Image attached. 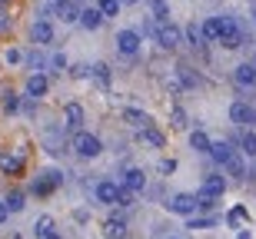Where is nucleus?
Returning a JSON list of instances; mask_svg holds the SVG:
<instances>
[{
    "mask_svg": "<svg viewBox=\"0 0 256 239\" xmlns=\"http://www.w3.org/2000/svg\"><path fill=\"white\" fill-rule=\"evenodd\" d=\"M140 136H143V140H146L150 146H156V150H163V143H166V140H163V133H160V130H153V126L140 130Z\"/></svg>",
    "mask_w": 256,
    "mask_h": 239,
    "instance_id": "nucleus-28",
    "label": "nucleus"
},
{
    "mask_svg": "<svg viewBox=\"0 0 256 239\" xmlns=\"http://www.w3.org/2000/svg\"><path fill=\"white\" fill-rule=\"evenodd\" d=\"M10 7V0H0V10H7Z\"/></svg>",
    "mask_w": 256,
    "mask_h": 239,
    "instance_id": "nucleus-45",
    "label": "nucleus"
},
{
    "mask_svg": "<svg viewBox=\"0 0 256 239\" xmlns=\"http://www.w3.org/2000/svg\"><path fill=\"white\" fill-rule=\"evenodd\" d=\"M34 233H37V239L50 236V233H54V216H40V220L34 223Z\"/></svg>",
    "mask_w": 256,
    "mask_h": 239,
    "instance_id": "nucleus-29",
    "label": "nucleus"
},
{
    "mask_svg": "<svg viewBox=\"0 0 256 239\" xmlns=\"http://www.w3.org/2000/svg\"><path fill=\"white\" fill-rule=\"evenodd\" d=\"M226 173H230V176H236V180H243V176H246V166H243V156H233V160L226 163Z\"/></svg>",
    "mask_w": 256,
    "mask_h": 239,
    "instance_id": "nucleus-31",
    "label": "nucleus"
},
{
    "mask_svg": "<svg viewBox=\"0 0 256 239\" xmlns=\"http://www.w3.org/2000/svg\"><path fill=\"white\" fill-rule=\"evenodd\" d=\"M74 153L80 156V160H96V156L104 153V143H100V136L94 133H74Z\"/></svg>",
    "mask_w": 256,
    "mask_h": 239,
    "instance_id": "nucleus-1",
    "label": "nucleus"
},
{
    "mask_svg": "<svg viewBox=\"0 0 256 239\" xmlns=\"http://www.w3.org/2000/svg\"><path fill=\"white\" fill-rule=\"evenodd\" d=\"M116 190H120V183H114V180H100V183H96V190H94V196H96V203H104V206H114V203H116Z\"/></svg>",
    "mask_w": 256,
    "mask_h": 239,
    "instance_id": "nucleus-11",
    "label": "nucleus"
},
{
    "mask_svg": "<svg viewBox=\"0 0 256 239\" xmlns=\"http://www.w3.org/2000/svg\"><path fill=\"white\" fill-rule=\"evenodd\" d=\"M30 37H34V43H37V47H47V43H54V23H50V20H34Z\"/></svg>",
    "mask_w": 256,
    "mask_h": 239,
    "instance_id": "nucleus-10",
    "label": "nucleus"
},
{
    "mask_svg": "<svg viewBox=\"0 0 256 239\" xmlns=\"http://www.w3.org/2000/svg\"><path fill=\"white\" fill-rule=\"evenodd\" d=\"M170 123H173V130H186V126H190V120H186V110H183V106H173V110H170Z\"/></svg>",
    "mask_w": 256,
    "mask_h": 239,
    "instance_id": "nucleus-27",
    "label": "nucleus"
},
{
    "mask_svg": "<svg viewBox=\"0 0 256 239\" xmlns=\"http://www.w3.org/2000/svg\"><path fill=\"white\" fill-rule=\"evenodd\" d=\"M124 120L130 126H136V130H146V126H150V116L143 113V110H133V106H126V110H124Z\"/></svg>",
    "mask_w": 256,
    "mask_h": 239,
    "instance_id": "nucleus-20",
    "label": "nucleus"
},
{
    "mask_svg": "<svg viewBox=\"0 0 256 239\" xmlns=\"http://www.w3.org/2000/svg\"><path fill=\"white\" fill-rule=\"evenodd\" d=\"M233 83H236V90H253L256 86V63H240L233 70Z\"/></svg>",
    "mask_w": 256,
    "mask_h": 239,
    "instance_id": "nucleus-7",
    "label": "nucleus"
},
{
    "mask_svg": "<svg viewBox=\"0 0 256 239\" xmlns=\"http://www.w3.org/2000/svg\"><path fill=\"white\" fill-rule=\"evenodd\" d=\"M94 77L100 86H110V67L106 63H94Z\"/></svg>",
    "mask_w": 256,
    "mask_h": 239,
    "instance_id": "nucleus-33",
    "label": "nucleus"
},
{
    "mask_svg": "<svg viewBox=\"0 0 256 239\" xmlns=\"http://www.w3.org/2000/svg\"><path fill=\"white\" fill-rule=\"evenodd\" d=\"M153 37H156V43H160L163 50H176L183 43V30L166 20V23H156V33H153Z\"/></svg>",
    "mask_w": 256,
    "mask_h": 239,
    "instance_id": "nucleus-3",
    "label": "nucleus"
},
{
    "mask_svg": "<svg viewBox=\"0 0 256 239\" xmlns=\"http://www.w3.org/2000/svg\"><path fill=\"white\" fill-rule=\"evenodd\" d=\"M7 216H10V210H7V203L0 200V226H4V223H7Z\"/></svg>",
    "mask_w": 256,
    "mask_h": 239,
    "instance_id": "nucleus-42",
    "label": "nucleus"
},
{
    "mask_svg": "<svg viewBox=\"0 0 256 239\" xmlns=\"http://www.w3.org/2000/svg\"><path fill=\"white\" fill-rule=\"evenodd\" d=\"M47 90H50L47 73H30V77H27V96H30V100H40V96H47Z\"/></svg>",
    "mask_w": 256,
    "mask_h": 239,
    "instance_id": "nucleus-12",
    "label": "nucleus"
},
{
    "mask_svg": "<svg viewBox=\"0 0 256 239\" xmlns=\"http://www.w3.org/2000/svg\"><path fill=\"white\" fill-rule=\"evenodd\" d=\"M0 60H4V63H7V67H17L20 60H24V53H20L17 47H10V50H7V53H4V57H0Z\"/></svg>",
    "mask_w": 256,
    "mask_h": 239,
    "instance_id": "nucleus-35",
    "label": "nucleus"
},
{
    "mask_svg": "<svg viewBox=\"0 0 256 239\" xmlns=\"http://www.w3.org/2000/svg\"><path fill=\"white\" fill-rule=\"evenodd\" d=\"M80 10H84V7H76L74 0H57V3H54V13H57L64 23H74V20H80Z\"/></svg>",
    "mask_w": 256,
    "mask_h": 239,
    "instance_id": "nucleus-15",
    "label": "nucleus"
},
{
    "mask_svg": "<svg viewBox=\"0 0 256 239\" xmlns=\"http://www.w3.org/2000/svg\"><path fill=\"white\" fill-rule=\"evenodd\" d=\"M0 173H7V176H17V173H24V150H17L14 156H10V153L0 156Z\"/></svg>",
    "mask_w": 256,
    "mask_h": 239,
    "instance_id": "nucleus-16",
    "label": "nucleus"
},
{
    "mask_svg": "<svg viewBox=\"0 0 256 239\" xmlns=\"http://www.w3.org/2000/svg\"><path fill=\"white\" fill-rule=\"evenodd\" d=\"M0 70H4V60H0Z\"/></svg>",
    "mask_w": 256,
    "mask_h": 239,
    "instance_id": "nucleus-48",
    "label": "nucleus"
},
{
    "mask_svg": "<svg viewBox=\"0 0 256 239\" xmlns=\"http://www.w3.org/2000/svg\"><path fill=\"white\" fill-rule=\"evenodd\" d=\"M170 239H183V236H170Z\"/></svg>",
    "mask_w": 256,
    "mask_h": 239,
    "instance_id": "nucleus-46",
    "label": "nucleus"
},
{
    "mask_svg": "<svg viewBox=\"0 0 256 239\" xmlns=\"http://www.w3.org/2000/svg\"><path fill=\"white\" fill-rule=\"evenodd\" d=\"M30 67H34V73H44V67H47V63H44V57H40L37 50L30 53Z\"/></svg>",
    "mask_w": 256,
    "mask_h": 239,
    "instance_id": "nucleus-40",
    "label": "nucleus"
},
{
    "mask_svg": "<svg viewBox=\"0 0 256 239\" xmlns=\"http://www.w3.org/2000/svg\"><path fill=\"white\" fill-rule=\"evenodd\" d=\"M10 30H14V17H10V10H0V37H7Z\"/></svg>",
    "mask_w": 256,
    "mask_h": 239,
    "instance_id": "nucleus-34",
    "label": "nucleus"
},
{
    "mask_svg": "<svg viewBox=\"0 0 256 239\" xmlns=\"http://www.w3.org/2000/svg\"><path fill=\"white\" fill-rule=\"evenodd\" d=\"M236 239H253V236H250V233H246V230H243V233H240V236H236Z\"/></svg>",
    "mask_w": 256,
    "mask_h": 239,
    "instance_id": "nucleus-44",
    "label": "nucleus"
},
{
    "mask_svg": "<svg viewBox=\"0 0 256 239\" xmlns=\"http://www.w3.org/2000/svg\"><path fill=\"white\" fill-rule=\"evenodd\" d=\"M140 43H143V37L136 30H120V33H116V50H120L124 57H136V53H140Z\"/></svg>",
    "mask_w": 256,
    "mask_h": 239,
    "instance_id": "nucleus-5",
    "label": "nucleus"
},
{
    "mask_svg": "<svg viewBox=\"0 0 256 239\" xmlns=\"http://www.w3.org/2000/svg\"><path fill=\"white\" fill-rule=\"evenodd\" d=\"M216 43H220V47H226V50H240L243 43H246V33L240 30V23L233 17H223V33H220Z\"/></svg>",
    "mask_w": 256,
    "mask_h": 239,
    "instance_id": "nucleus-2",
    "label": "nucleus"
},
{
    "mask_svg": "<svg viewBox=\"0 0 256 239\" xmlns=\"http://www.w3.org/2000/svg\"><path fill=\"white\" fill-rule=\"evenodd\" d=\"M96 7H100V13L106 20V17H116L120 13V0H96Z\"/></svg>",
    "mask_w": 256,
    "mask_h": 239,
    "instance_id": "nucleus-30",
    "label": "nucleus"
},
{
    "mask_svg": "<svg viewBox=\"0 0 256 239\" xmlns=\"http://www.w3.org/2000/svg\"><path fill=\"white\" fill-rule=\"evenodd\" d=\"M4 203H7V210H10V213H20L24 206H27V196L14 190V193H7V196H4Z\"/></svg>",
    "mask_w": 256,
    "mask_h": 239,
    "instance_id": "nucleus-26",
    "label": "nucleus"
},
{
    "mask_svg": "<svg viewBox=\"0 0 256 239\" xmlns=\"http://www.w3.org/2000/svg\"><path fill=\"white\" fill-rule=\"evenodd\" d=\"M0 100H4V113H17L20 110V96L14 93V90H10V86H0Z\"/></svg>",
    "mask_w": 256,
    "mask_h": 239,
    "instance_id": "nucleus-22",
    "label": "nucleus"
},
{
    "mask_svg": "<svg viewBox=\"0 0 256 239\" xmlns=\"http://www.w3.org/2000/svg\"><path fill=\"white\" fill-rule=\"evenodd\" d=\"M233 156H236V153H233V146H230L226 140H213V146H210V160H213V163L226 166V163L233 160Z\"/></svg>",
    "mask_w": 256,
    "mask_h": 239,
    "instance_id": "nucleus-13",
    "label": "nucleus"
},
{
    "mask_svg": "<svg viewBox=\"0 0 256 239\" xmlns=\"http://www.w3.org/2000/svg\"><path fill=\"white\" fill-rule=\"evenodd\" d=\"M130 3H133V0H130Z\"/></svg>",
    "mask_w": 256,
    "mask_h": 239,
    "instance_id": "nucleus-50",
    "label": "nucleus"
},
{
    "mask_svg": "<svg viewBox=\"0 0 256 239\" xmlns=\"http://www.w3.org/2000/svg\"><path fill=\"white\" fill-rule=\"evenodd\" d=\"M80 27L84 30H100L104 27V13H100V7H84L80 10Z\"/></svg>",
    "mask_w": 256,
    "mask_h": 239,
    "instance_id": "nucleus-17",
    "label": "nucleus"
},
{
    "mask_svg": "<svg viewBox=\"0 0 256 239\" xmlns=\"http://www.w3.org/2000/svg\"><path fill=\"white\" fill-rule=\"evenodd\" d=\"M230 120L236 126H246V123H256V106L243 103V100H236V103L230 106Z\"/></svg>",
    "mask_w": 256,
    "mask_h": 239,
    "instance_id": "nucleus-8",
    "label": "nucleus"
},
{
    "mask_svg": "<svg viewBox=\"0 0 256 239\" xmlns=\"http://www.w3.org/2000/svg\"><path fill=\"white\" fill-rule=\"evenodd\" d=\"M173 170H176V160H160V173H166V176H170Z\"/></svg>",
    "mask_w": 256,
    "mask_h": 239,
    "instance_id": "nucleus-41",
    "label": "nucleus"
},
{
    "mask_svg": "<svg viewBox=\"0 0 256 239\" xmlns=\"http://www.w3.org/2000/svg\"><path fill=\"white\" fill-rule=\"evenodd\" d=\"M170 213H176V216H196V210H200V200L193 196V193H176V196H170Z\"/></svg>",
    "mask_w": 256,
    "mask_h": 239,
    "instance_id": "nucleus-4",
    "label": "nucleus"
},
{
    "mask_svg": "<svg viewBox=\"0 0 256 239\" xmlns=\"http://www.w3.org/2000/svg\"><path fill=\"white\" fill-rule=\"evenodd\" d=\"M203 33H206V40H213V43H216L220 33H223V17H210V20H203Z\"/></svg>",
    "mask_w": 256,
    "mask_h": 239,
    "instance_id": "nucleus-24",
    "label": "nucleus"
},
{
    "mask_svg": "<svg viewBox=\"0 0 256 239\" xmlns=\"http://www.w3.org/2000/svg\"><path fill=\"white\" fill-rule=\"evenodd\" d=\"M176 73H180L183 86H196V77H193V70H190V67H176Z\"/></svg>",
    "mask_w": 256,
    "mask_h": 239,
    "instance_id": "nucleus-38",
    "label": "nucleus"
},
{
    "mask_svg": "<svg viewBox=\"0 0 256 239\" xmlns=\"http://www.w3.org/2000/svg\"><path fill=\"white\" fill-rule=\"evenodd\" d=\"M190 146L196 150V153H206V156H210V146H213V140H210L203 130H193V133H190Z\"/></svg>",
    "mask_w": 256,
    "mask_h": 239,
    "instance_id": "nucleus-23",
    "label": "nucleus"
},
{
    "mask_svg": "<svg viewBox=\"0 0 256 239\" xmlns=\"http://www.w3.org/2000/svg\"><path fill=\"white\" fill-rule=\"evenodd\" d=\"M183 37H186V43H190V47H203V43H206V33H203V23H196V20H193V23H186V30H183Z\"/></svg>",
    "mask_w": 256,
    "mask_h": 239,
    "instance_id": "nucleus-18",
    "label": "nucleus"
},
{
    "mask_svg": "<svg viewBox=\"0 0 256 239\" xmlns=\"http://www.w3.org/2000/svg\"><path fill=\"white\" fill-rule=\"evenodd\" d=\"M133 200H136V193L126 190L124 183H120V190H116V206H124V210H126V206H133Z\"/></svg>",
    "mask_w": 256,
    "mask_h": 239,
    "instance_id": "nucleus-32",
    "label": "nucleus"
},
{
    "mask_svg": "<svg viewBox=\"0 0 256 239\" xmlns=\"http://www.w3.org/2000/svg\"><path fill=\"white\" fill-rule=\"evenodd\" d=\"M243 220H246V210H243V206H236V210H230V216H226V223H230V226H240Z\"/></svg>",
    "mask_w": 256,
    "mask_h": 239,
    "instance_id": "nucleus-37",
    "label": "nucleus"
},
{
    "mask_svg": "<svg viewBox=\"0 0 256 239\" xmlns=\"http://www.w3.org/2000/svg\"><path fill=\"white\" fill-rule=\"evenodd\" d=\"M44 239H64V236H60V233L54 230V233H50V236H44Z\"/></svg>",
    "mask_w": 256,
    "mask_h": 239,
    "instance_id": "nucleus-43",
    "label": "nucleus"
},
{
    "mask_svg": "<svg viewBox=\"0 0 256 239\" xmlns=\"http://www.w3.org/2000/svg\"><path fill=\"white\" fill-rule=\"evenodd\" d=\"M253 17H256V13H253Z\"/></svg>",
    "mask_w": 256,
    "mask_h": 239,
    "instance_id": "nucleus-51",
    "label": "nucleus"
},
{
    "mask_svg": "<svg viewBox=\"0 0 256 239\" xmlns=\"http://www.w3.org/2000/svg\"><path fill=\"white\" fill-rule=\"evenodd\" d=\"M104 239H124L126 236V220L124 216H110V220H104Z\"/></svg>",
    "mask_w": 256,
    "mask_h": 239,
    "instance_id": "nucleus-14",
    "label": "nucleus"
},
{
    "mask_svg": "<svg viewBox=\"0 0 256 239\" xmlns=\"http://www.w3.org/2000/svg\"><path fill=\"white\" fill-rule=\"evenodd\" d=\"M223 193H226V180H223V176H206L196 196H203V200H220Z\"/></svg>",
    "mask_w": 256,
    "mask_h": 239,
    "instance_id": "nucleus-9",
    "label": "nucleus"
},
{
    "mask_svg": "<svg viewBox=\"0 0 256 239\" xmlns=\"http://www.w3.org/2000/svg\"><path fill=\"white\" fill-rule=\"evenodd\" d=\"M84 120H86L84 106L70 100V103L64 106V126H66V130H74V133H84Z\"/></svg>",
    "mask_w": 256,
    "mask_h": 239,
    "instance_id": "nucleus-6",
    "label": "nucleus"
},
{
    "mask_svg": "<svg viewBox=\"0 0 256 239\" xmlns=\"http://www.w3.org/2000/svg\"><path fill=\"white\" fill-rule=\"evenodd\" d=\"M210 226H216V220H213V216H203V220L190 216V230H210Z\"/></svg>",
    "mask_w": 256,
    "mask_h": 239,
    "instance_id": "nucleus-36",
    "label": "nucleus"
},
{
    "mask_svg": "<svg viewBox=\"0 0 256 239\" xmlns=\"http://www.w3.org/2000/svg\"><path fill=\"white\" fill-rule=\"evenodd\" d=\"M150 3H160V0H150Z\"/></svg>",
    "mask_w": 256,
    "mask_h": 239,
    "instance_id": "nucleus-47",
    "label": "nucleus"
},
{
    "mask_svg": "<svg viewBox=\"0 0 256 239\" xmlns=\"http://www.w3.org/2000/svg\"><path fill=\"white\" fill-rule=\"evenodd\" d=\"M124 186L133 193H140L143 186H146V176H143V170H126L124 173Z\"/></svg>",
    "mask_w": 256,
    "mask_h": 239,
    "instance_id": "nucleus-21",
    "label": "nucleus"
},
{
    "mask_svg": "<svg viewBox=\"0 0 256 239\" xmlns=\"http://www.w3.org/2000/svg\"><path fill=\"white\" fill-rule=\"evenodd\" d=\"M50 67L57 70V73H64V70H66V57H64V53H54V57H50Z\"/></svg>",
    "mask_w": 256,
    "mask_h": 239,
    "instance_id": "nucleus-39",
    "label": "nucleus"
},
{
    "mask_svg": "<svg viewBox=\"0 0 256 239\" xmlns=\"http://www.w3.org/2000/svg\"><path fill=\"white\" fill-rule=\"evenodd\" d=\"M253 176H256V170H253Z\"/></svg>",
    "mask_w": 256,
    "mask_h": 239,
    "instance_id": "nucleus-49",
    "label": "nucleus"
},
{
    "mask_svg": "<svg viewBox=\"0 0 256 239\" xmlns=\"http://www.w3.org/2000/svg\"><path fill=\"white\" fill-rule=\"evenodd\" d=\"M240 153L250 156V160L256 156V133L253 130H243V136H240Z\"/></svg>",
    "mask_w": 256,
    "mask_h": 239,
    "instance_id": "nucleus-25",
    "label": "nucleus"
},
{
    "mask_svg": "<svg viewBox=\"0 0 256 239\" xmlns=\"http://www.w3.org/2000/svg\"><path fill=\"white\" fill-rule=\"evenodd\" d=\"M60 180H64L60 173H47V176H40V180L34 183V193H37V196H50V193H54V186H57Z\"/></svg>",
    "mask_w": 256,
    "mask_h": 239,
    "instance_id": "nucleus-19",
    "label": "nucleus"
}]
</instances>
